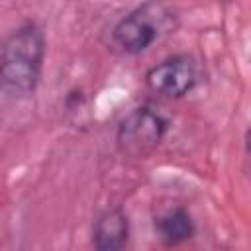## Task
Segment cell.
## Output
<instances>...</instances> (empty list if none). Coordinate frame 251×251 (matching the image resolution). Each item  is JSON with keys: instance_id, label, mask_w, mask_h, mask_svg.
<instances>
[{"instance_id": "cell-1", "label": "cell", "mask_w": 251, "mask_h": 251, "mask_svg": "<svg viewBox=\"0 0 251 251\" xmlns=\"http://www.w3.org/2000/svg\"><path fill=\"white\" fill-rule=\"evenodd\" d=\"M45 63V35L27 22L0 41V90L12 98L35 92Z\"/></svg>"}, {"instance_id": "cell-3", "label": "cell", "mask_w": 251, "mask_h": 251, "mask_svg": "<svg viewBox=\"0 0 251 251\" xmlns=\"http://www.w3.org/2000/svg\"><path fill=\"white\" fill-rule=\"evenodd\" d=\"M167 129L169 120L161 112L149 106H139L122 118V122L118 124L116 141L122 153L143 157L163 141Z\"/></svg>"}, {"instance_id": "cell-6", "label": "cell", "mask_w": 251, "mask_h": 251, "mask_svg": "<svg viewBox=\"0 0 251 251\" xmlns=\"http://www.w3.org/2000/svg\"><path fill=\"white\" fill-rule=\"evenodd\" d=\"M155 231H157V237L165 245L173 247V245H180V243L188 241L194 235L196 226L186 208L173 206V208H167L155 220Z\"/></svg>"}, {"instance_id": "cell-5", "label": "cell", "mask_w": 251, "mask_h": 251, "mask_svg": "<svg viewBox=\"0 0 251 251\" xmlns=\"http://www.w3.org/2000/svg\"><path fill=\"white\" fill-rule=\"evenodd\" d=\"M129 239V220L122 208L104 210L92 226V243L98 251H118Z\"/></svg>"}, {"instance_id": "cell-4", "label": "cell", "mask_w": 251, "mask_h": 251, "mask_svg": "<svg viewBox=\"0 0 251 251\" xmlns=\"http://www.w3.org/2000/svg\"><path fill=\"white\" fill-rule=\"evenodd\" d=\"M198 80L196 63L188 55H171L153 65L145 73V84L151 92L163 98H182L186 96Z\"/></svg>"}, {"instance_id": "cell-2", "label": "cell", "mask_w": 251, "mask_h": 251, "mask_svg": "<svg viewBox=\"0 0 251 251\" xmlns=\"http://www.w3.org/2000/svg\"><path fill=\"white\" fill-rule=\"evenodd\" d=\"M175 14L157 0H149L126 14L112 29L114 43L127 55L147 51L163 33L175 27Z\"/></svg>"}]
</instances>
